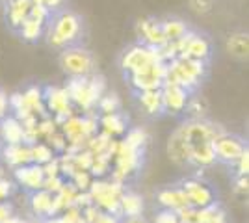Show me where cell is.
Wrapping results in <instances>:
<instances>
[{"mask_svg":"<svg viewBox=\"0 0 249 223\" xmlns=\"http://www.w3.org/2000/svg\"><path fill=\"white\" fill-rule=\"evenodd\" d=\"M60 67L69 78L89 76L95 73V56L91 51L73 45L63 49L60 54Z\"/></svg>","mask_w":249,"mask_h":223,"instance_id":"cell-5","label":"cell"},{"mask_svg":"<svg viewBox=\"0 0 249 223\" xmlns=\"http://www.w3.org/2000/svg\"><path fill=\"white\" fill-rule=\"evenodd\" d=\"M51 15H52L51 11L47 10V8H43V6H39V4H32L30 13H28V17H30V19L41 22V24H47L49 19H51Z\"/></svg>","mask_w":249,"mask_h":223,"instance_id":"cell-34","label":"cell"},{"mask_svg":"<svg viewBox=\"0 0 249 223\" xmlns=\"http://www.w3.org/2000/svg\"><path fill=\"white\" fill-rule=\"evenodd\" d=\"M182 191L186 193L188 205L194 208H205L214 205V193L210 188H207L205 184H201L197 181H186L182 186Z\"/></svg>","mask_w":249,"mask_h":223,"instance_id":"cell-11","label":"cell"},{"mask_svg":"<svg viewBox=\"0 0 249 223\" xmlns=\"http://www.w3.org/2000/svg\"><path fill=\"white\" fill-rule=\"evenodd\" d=\"M32 2L30 0H10L6 6V21L11 30H19L21 24L28 19Z\"/></svg>","mask_w":249,"mask_h":223,"instance_id":"cell-13","label":"cell"},{"mask_svg":"<svg viewBox=\"0 0 249 223\" xmlns=\"http://www.w3.org/2000/svg\"><path fill=\"white\" fill-rule=\"evenodd\" d=\"M240 191H248V177H238V182H236Z\"/></svg>","mask_w":249,"mask_h":223,"instance_id":"cell-43","label":"cell"},{"mask_svg":"<svg viewBox=\"0 0 249 223\" xmlns=\"http://www.w3.org/2000/svg\"><path fill=\"white\" fill-rule=\"evenodd\" d=\"M123 223H147L142 216H138V218H126Z\"/></svg>","mask_w":249,"mask_h":223,"instance_id":"cell-44","label":"cell"},{"mask_svg":"<svg viewBox=\"0 0 249 223\" xmlns=\"http://www.w3.org/2000/svg\"><path fill=\"white\" fill-rule=\"evenodd\" d=\"M236 166H238V175H240V177H248V171H249V151H248V149L244 151V154L238 158Z\"/></svg>","mask_w":249,"mask_h":223,"instance_id":"cell-38","label":"cell"},{"mask_svg":"<svg viewBox=\"0 0 249 223\" xmlns=\"http://www.w3.org/2000/svg\"><path fill=\"white\" fill-rule=\"evenodd\" d=\"M138 95V103L145 110L149 116H160L164 114V104H162V93L160 89H153V91H140Z\"/></svg>","mask_w":249,"mask_h":223,"instance_id":"cell-21","label":"cell"},{"mask_svg":"<svg viewBox=\"0 0 249 223\" xmlns=\"http://www.w3.org/2000/svg\"><path fill=\"white\" fill-rule=\"evenodd\" d=\"M126 130H128V117H124L119 112L99 117V132H104L110 138L121 136Z\"/></svg>","mask_w":249,"mask_h":223,"instance_id":"cell-14","label":"cell"},{"mask_svg":"<svg viewBox=\"0 0 249 223\" xmlns=\"http://www.w3.org/2000/svg\"><path fill=\"white\" fill-rule=\"evenodd\" d=\"M49 147L52 149V151H58V153H63V151H67V139H65V136H63L60 130H56L54 134H51L49 136Z\"/></svg>","mask_w":249,"mask_h":223,"instance_id":"cell-35","label":"cell"},{"mask_svg":"<svg viewBox=\"0 0 249 223\" xmlns=\"http://www.w3.org/2000/svg\"><path fill=\"white\" fill-rule=\"evenodd\" d=\"M128 82L132 86V89H134L136 93H140V91H153V89H162V86L164 82L162 80H158L155 78L151 73H145V74H128Z\"/></svg>","mask_w":249,"mask_h":223,"instance_id":"cell-23","label":"cell"},{"mask_svg":"<svg viewBox=\"0 0 249 223\" xmlns=\"http://www.w3.org/2000/svg\"><path fill=\"white\" fill-rule=\"evenodd\" d=\"M158 203L171 212H178L180 208L190 206L186 199V193L182 191V188H166L158 193Z\"/></svg>","mask_w":249,"mask_h":223,"instance_id":"cell-18","label":"cell"},{"mask_svg":"<svg viewBox=\"0 0 249 223\" xmlns=\"http://www.w3.org/2000/svg\"><path fill=\"white\" fill-rule=\"evenodd\" d=\"M65 89L71 97L73 106L82 108L84 112H89V110H95L99 99L106 93V78L97 73L89 76L69 78Z\"/></svg>","mask_w":249,"mask_h":223,"instance_id":"cell-3","label":"cell"},{"mask_svg":"<svg viewBox=\"0 0 249 223\" xmlns=\"http://www.w3.org/2000/svg\"><path fill=\"white\" fill-rule=\"evenodd\" d=\"M207 74V62H199L192 58H177L167 64L166 82L184 87L188 93H194L201 86V80Z\"/></svg>","mask_w":249,"mask_h":223,"instance_id":"cell-4","label":"cell"},{"mask_svg":"<svg viewBox=\"0 0 249 223\" xmlns=\"http://www.w3.org/2000/svg\"><path fill=\"white\" fill-rule=\"evenodd\" d=\"M80 35H82V19L74 11H54L49 22L45 24V37L49 45L62 51L67 47H73Z\"/></svg>","mask_w":249,"mask_h":223,"instance_id":"cell-2","label":"cell"},{"mask_svg":"<svg viewBox=\"0 0 249 223\" xmlns=\"http://www.w3.org/2000/svg\"><path fill=\"white\" fill-rule=\"evenodd\" d=\"M22 106L26 108L30 114H34L36 117H47L49 112L45 108V103H43V87H37V86H32L26 91H22Z\"/></svg>","mask_w":249,"mask_h":223,"instance_id":"cell-16","label":"cell"},{"mask_svg":"<svg viewBox=\"0 0 249 223\" xmlns=\"http://www.w3.org/2000/svg\"><path fill=\"white\" fill-rule=\"evenodd\" d=\"M184 112H186L188 117H190L192 121H201V119H205V117H207V103H205V99L199 95H190Z\"/></svg>","mask_w":249,"mask_h":223,"instance_id":"cell-27","label":"cell"},{"mask_svg":"<svg viewBox=\"0 0 249 223\" xmlns=\"http://www.w3.org/2000/svg\"><path fill=\"white\" fill-rule=\"evenodd\" d=\"M30 2L32 4H39V6H43V8H47L51 13H54V11L62 10V6L65 0H30Z\"/></svg>","mask_w":249,"mask_h":223,"instance_id":"cell-37","label":"cell"},{"mask_svg":"<svg viewBox=\"0 0 249 223\" xmlns=\"http://www.w3.org/2000/svg\"><path fill=\"white\" fill-rule=\"evenodd\" d=\"M225 134L221 125H216L208 119L192 121L188 119L169 136L167 154L175 164H192L199 168H207L216 162L212 141Z\"/></svg>","mask_w":249,"mask_h":223,"instance_id":"cell-1","label":"cell"},{"mask_svg":"<svg viewBox=\"0 0 249 223\" xmlns=\"http://www.w3.org/2000/svg\"><path fill=\"white\" fill-rule=\"evenodd\" d=\"M188 6L197 15H207L214 8V0H188Z\"/></svg>","mask_w":249,"mask_h":223,"instance_id":"cell-33","label":"cell"},{"mask_svg":"<svg viewBox=\"0 0 249 223\" xmlns=\"http://www.w3.org/2000/svg\"><path fill=\"white\" fill-rule=\"evenodd\" d=\"M162 62L158 49L153 47H145L142 43L132 45L121 58V69L128 74H145L151 73L153 65Z\"/></svg>","mask_w":249,"mask_h":223,"instance_id":"cell-6","label":"cell"},{"mask_svg":"<svg viewBox=\"0 0 249 223\" xmlns=\"http://www.w3.org/2000/svg\"><path fill=\"white\" fill-rule=\"evenodd\" d=\"M56 130H58V125L54 123V119H52L51 116L37 119V134H39V138L47 139L51 134H54Z\"/></svg>","mask_w":249,"mask_h":223,"instance_id":"cell-32","label":"cell"},{"mask_svg":"<svg viewBox=\"0 0 249 223\" xmlns=\"http://www.w3.org/2000/svg\"><path fill=\"white\" fill-rule=\"evenodd\" d=\"M160 28H162V34H164L166 41H177V39H180L190 30L188 24L182 19H166V21H160Z\"/></svg>","mask_w":249,"mask_h":223,"instance_id":"cell-25","label":"cell"},{"mask_svg":"<svg viewBox=\"0 0 249 223\" xmlns=\"http://www.w3.org/2000/svg\"><path fill=\"white\" fill-rule=\"evenodd\" d=\"M227 52L236 60H248L249 56V35L246 32L231 34L225 41Z\"/></svg>","mask_w":249,"mask_h":223,"instance_id":"cell-19","label":"cell"},{"mask_svg":"<svg viewBox=\"0 0 249 223\" xmlns=\"http://www.w3.org/2000/svg\"><path fill=\"white\" fill-rule=\"evenodd\" d=\"M124 134H126V138H124L123 141L128 145V147L138 149V151H143V147H145V143H147L145 128L134 127V128H130V130H126Z\"/></svg>","mask_w":249,"mask_h":223,"instance_id":"cell-30","label":"cell"},{"mask_svg":"<svg viewBox=\"0 0 249 223\" xmlns=\"http://www.w3.org/2000/svg\"><path fill=\"white\" fill-rule=\"evenodd\" d=\"M15 179L26 190L37 191L43 188L45 173H43L41 166H37V164H26V166H21V168H15Z\"/></svg>","mask_w":249,"mask_h":223,"instance_id":"cell-12","label":"cell"},{"mask_svg":"<svg viewBox=\"0 0 249 223\" xmlns=\"http://www.w3.org/2000/svg\"><path fill=\"white\" fill-rule=\"evenodd\" d=\"M43 168V173H45V177H62L60 175V160L54 158L51 160V162H47L45 166H41Z\"/></svg>","mask_w":249,"mask_h":223,"instance_id":"cell-36","label":"cell"},{"mask_svg":"<svg viewBox=\"0 0 249 223\" xmlns=\"http://www.w3.org/2000/svg\"><path fill=\"white\" fill-rule=\"evenodd\" d=\"M71 184L74 186V190H82V191H88L89 190V186H91V175H89V171H74L73 177H71Z\"/></svg>","mask_w":249,"mask_h":223,"instance_id":"cell-31","label":"cell"},{"mask_svg":"<svg viewBox=\"0 0 249 223\" xmlns=\"http://www.w3.org/2000/svg\"><path fill=\"white\" fill-rule=\"evenodd\" d=\"M17 32H19V35H21L26 43H37L43 35H45V24L34 21V19L28 17V19L21 24V28H19Z\"/></svg>","mask_w":249,"mask_h":223,"instance_id":"cell-26","label":"cell"},{"mask_svg":"<svg viewBox=\"0 0 249 223\" xmlns=\"http://www.w3.org/2000/svg\"><path fill=\"white\" fill-rule=\"evenodd\" d=\"M95 108H97L103 116L115 114V112H119V108H121V99H119V95H117L115 91L104 93V95L99 99V103H97V106Z\"/></svg>","mask_w":249,"mask_h":223,"instance_id":"cell-28","label":"cell"},{"mask_svg":"<svg viewBox=\"0 0 249 223\" xmlns=\"http://www.w3.org/2000/svg\"><path fill=\"white\" fill-rule=\"evenodd\" d=\"M246 149H248V145L244 143V139L238 136H232V134H227V132L212 141L214 156L223 164H236Z\"/></svg>","mask_w":249,"mask_h":223,"instance_id":"cell-8","label":"cell"},{"mask_svg":"<svg viewBox=\"0 0 249 223\" xmlns=\"http://www.w3.org/2000/svg\"><path fill=\"white\" fill-rule=\"evenodd\" d=\"M52 199H54V195L47 190L34 191L30 197L32 210L37 216H52Z\"/></svg>","mask_w":249,"mask_h":223,"instance_id":"cell-24","label":"cell"},{"mask_svg":"<svg viewBox=\"0 0 249 223\" xmlns=\"http://www.w3.org/2000/svg\"><path fill=\"white\" fill-rule=\"evenodd\" d=\"M30 158H32V164L45 166L47 162H51L54 158V151L47 143H34L30 147Z\"/></svg>","mask_w":249,"mask_h":223,"instance_id":"cell-29","label":"cell"},{"mask_svg":"<svg viewBox=\"0 0 249 223\" xmlns=\"http://www.w3.org/2000/svg\"><path fill=\"white\" fill-rule=\"evenodd\" d=\"M160 93H162L164 112L173 114V116L184 112L188 99H190V95H192V93H188L184 87L173 84V82H164L162 89H160Z\"/></svg>","mask_w":249,"mask_h":223,"instance_id":"cell-9","label":"cell"},{"mask_svg":"<svg viewBox=\"0 0 249 223\" xmlns=\"http://www.w3.org/2000/svg\"><path fill=\"white\" fill-rule=\"evenodd\" d=\"M4 179V173H2V168H0V181Z\"/></svg>","mask_w":249,"mask_h":223,"instance_id":"cell-45","label":"cell"},{"mask_svg":"<svg viewBox=\"0 0 249 223\" xmlns=\"http://www.w3.org/2000/svg\"><path fill=\"white\" fill-rule=\"evenodd\" d=\"M93 223H121V220H119V216H115V214L99 212V216L93 220Z\"/></svg>","mask_w":249,"mask_h":223,"instance_id":"cell-40","label":"cell"},{"mask_svg":"<svg viewBox=\"0 0 249 223\" xmlns=\"http://www.w3.org/2000/svg\"><path fill=\"white\" fill-rule=\"evenodd\" d=\"M156 223H180V222H178V216H177V212L164 210L162 214H158V216H156Z\"/></svg>","mask_w":249,"mask_h":223,"instance_id":"cell-39","label":"cell"},{"mask_svg":"<svg viewBox=\"0 0 249 223\" xmlns=\"http://www.w3.org/2000/svg\"><path fill=\"white\" fill-rule=\"evenodd\" d=\"M11 218V206L8 203H2L0 205V223H4L6 220H10Z\"/></svg>","mask_w":249,"mask_h":223,"instance_id":"cell-42","label":"cell"},{"mask_svg":"<svg viewBox=\"0 0 249 223\" xmlns=\"http://www.w3.org/2000/svg\"><path fill=\"white\" fill-rule=\"evenodd\" d=\"M136 35L142 45L153 47V49H158L164 43H167L160 28V21L156 19H140L136 22Z\"/></svg>","mask_w":249,"mask_h":223,"instance_id":"cell-10","label":"cell"},{"mask_svg":"<svg viewBox=\"0 0 249 223\" xmlns=\"http://www.w3.org/2000/svg\"><path fill=\"white\" fill-rule=\"evenodd\" d=\"M8 112H10V104H8V95L0 89V121L4 119V117L8 116Z\"/></svg>","mask_w":249,"mask_h":223,"instance_id":"cell-41","label":"cell"},{"mask_svg":"<svg viewBox=\"0 0 249 223\" xmlns=\"http://www.w3.org/2000/svg\"><path fill=\"white\" fill-rule=\"evenodd\" d=\"M143 212V197L134 191H123L119 197V214H124L126 218H138Z\"/></svg>","mask_w":249,"mask_h":223,"instance_id":"cell-20","label":"cell"},{"mask_svg":"<svg viewBox=\"0 0 249 223\" xmlns=\"http://www.w3.org/2000/svg\"><path fill=\"white\" fill-rule=\"evenodd\" d=\"M4 160L13 166V168H21V166H26V164H32L30 158V147L24 145V143H19V145H8L4 149Z\"/></svg>","mask_w":249,"mask_h":223,"instance_id":"cell-22","label":"cell"},{"mask_svg":"<svg viewBox=\"0 0 249 223\" xmlns=\"http://www.w3.org/2000/svg\"><path fill=\"white\" fill-rule=\"evenodd\" d=\"M212 54V47H210V41H208L205 35H199L196 32V35L190 39V43L186 45L184 52L180 54L178 58H192V60H199V62H208Z\"/></svg>","mask_w":249,"mask_h":223,"instance_id":"cell-15","label":"cell"},{"mask_svg":"<svg viewBox=\"0 0 249 223\" xmlns=\"http://www.w3.org/2000/svg\"><path fill=\"white\" fill-rule=\"evenodd\" d=\"M43 103H45L49 116L54 119V123L58 127L67 117L74 116V106L65 86H47V87H43Z\"/></svg>","mask_w":249,"mask_h":223,"instance_id":"cell-7","label":"cell"},{"mask_svg":"<svg viewBox=\"0 0 249 223\" xmlns=\"http://www.w3.org/2000/svg\"><path fill=\"white\" fill-rule=\"evenodd\" d=\"M0 136L8 145H19L22 143V136H24V128H22L21 121L15 119L13 116H6L0 121Z\"/></svg>","mask_w":249,"mask_h":223,"instance_id":"cell-17","label":"cell"}]
</instances>
